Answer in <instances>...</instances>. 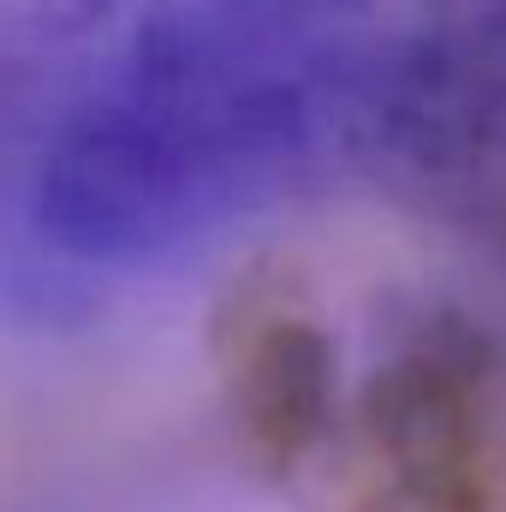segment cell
<instances>
[{
  "mask_svg": "<svg viewBox=\"0 0 506 512\" xmlns=\"http://www.w3.org/2000/svg\"><path fill=\"white\" fill-rule=\"evenodd\" d=\"M209 358L233 441L256 477L286 483L340 435V346L286 256L239 268L209 310Z\"/></svg>",
  "mask_w": 506,
  "mask_h": 512,
  "instance_id": "277c9868",
  "label": "cell"
},
{
  "mask_svg": "<svg viewBox=\"0 0 506 512\" xmlns=\"http://www.w3.org/2000/svg\"><path fill=\"white\" fill-rule=\"evenodd\" d=\"M340 423L346 512H501V358L471 316H411Z\"/></svg>",
  "mask_w": 506,
  "mask_h": 512,
  "instance_id": "3957f363",
  "label": "cell"
},
{
  "mask_svg": "<svg viewBox=\"0 0 506 512\" xmlns=\"http://www.w3.org/2000/svg\"><path fill=\"white\" fill-rule=\"evenodd\" d=\"M346 167L506 256V0H370Z\"/></svg>",
  "mask_w": 506,
  "mask_h": 512,
  "instance_id": "7a4b0ae2",
  "label": "cell"
},
{
  "mask_svg": "<svg viewBox=\"0 0 506 512\" xmlns=\"http://www.w3.org/2000/svg\"><path fill=\"white\" fill-rule=\"evenodd\" d=\"M370 0H0V316L72 328L328 167Z\"/></svg>",
  "mask_w": 506,
  "mask_h": 512,
  "instance_id": "6da1fadb",
  "label": "cell"
}]
</instances>
